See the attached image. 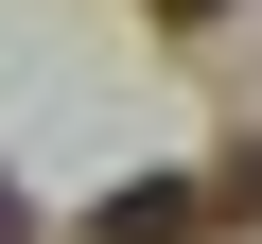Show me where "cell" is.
I'll list each match as a JSON object with an SVG mask.
<instances>
[{
    "mask_svg": "<svg viewBox=\"0 0 262 244\" xmlns=\"http://www.w3.org/2000/svg\"><path fill=\"white\" fill-rule=\"evenodd\" d=\"M88 244H210V175H122L88 209Z\"/></svg>",
    "mask_w": 262,
    "mask_h": 244,
    "instance_id": "1",
    "label": "cell"
},
{
    "mask_svg": "<svg viewBox=\"0 0 262 244\" xmlns=\"http://www.w3.org/2000/svg\"><path fill=\"white\" fill-rule=\"evenodd\" d=\"M210 227H262V140H245V157L210 175Z\"/></svg>",
    "mask_w": 262,
    "mask_h": 244,
    "instance_id": "2",
    "label": "cell"
},
{
    "mask_svg": "<svg viewBox=\"0 0 262 244\" xmlns=\"http://www.w3.org/2000/svg\"><path fill=\"white\" fill-rule=\"evenodd\" d=\"M140 18H175V35H210V18H227V0H140Z\"/></svg>",
    "mask_w": 262,
    "mask_h": 244,
    "instance_id": "3",
    "label": "cell"
},
{
    "mask_svg": "<svg viewBox=\"0 0 262 244\" xmlns=\"http://www.w3.org/2000/svg\"><path fill=\"white\" fill-rule=\"evenodd\" d=\"M0 244H35V209H18V175H0Z\"/></svg>",
    "mask_w": 262,
    "mask_h": 244,
    "instance_id": "4",
    "label": "cell"
}]
</instances>
